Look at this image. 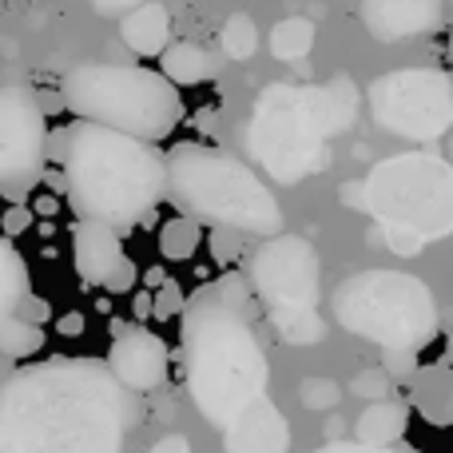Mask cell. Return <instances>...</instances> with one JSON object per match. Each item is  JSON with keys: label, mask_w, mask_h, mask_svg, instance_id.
I'll return each instance as SVG.
<instances>
[{"label": "cell", "mask_w": 453, "mask_h": 453, "mask_svg": "<svg viewBox=\"0 0 453 453\" xmlns=\"http://www.w3.org/2000/svg\"><path fill=\"white\" fill-rule=\"evenodd\" d=\"M406 430H410V402L386 398V402H370L358 414V422H354V441L386 449V446H402Z\"/></svg>", "instance_id": "e0dca14e"}, {"label": "cell", "mask_w": 453, "mask_h": 453, "mask_svg": "<svg viewBox=\"0 0 453 453\" xmlns=\"http://www.w3.org/2000/svg\"><path fill=\"white\" fill-rule=\"evenodd\" d=\"M219 48L226 60H250L258 52V28L247 12H234L219 32Z\"/></svg>", "instance_id": "cb8c5ba5"}, {"label": "cell", "mask_w": 453, "mask_h": 453, "mask_svg": "<svg viewBox=\"0 0 453 453\" xmlns=\"http://www.w3.org/2000/svg\"><path fill=\"white\" fill-rule=\"evenodd\" d=\"M183 306H188L183 290L175 287V279H167L164 287L156 290V319H172V314H183Z\"/></svg>", "instance_id": "f546056e"}, {"label": "cell", "mask_w": 453, "mask_h": 453, "mask_svg": "<svg viewBox=\"0 0 453 453\" xmlns=\"http://www.w3.org/2000/svg\"><path fill=\"white\" fill-rule=\"evenodd\" d=\"M24 295H32L28 263H24L20 250L12 247V239H4V234H0V322L12 319L16 306L24 303Z\"/></svg>", "instance_id": "ffe728a7"}, {"label": "cell", "mask_w": 453, "mask_h": 453, "mask_svg": "<svg viewBox=\"0 0 453 453\" xmlns=\"http://www.w3.org/2000/svg\"><path fill=\"white\" fill-rule=\"evenodd\" d=\"M159 72L164 80H172L175 88H191V84H207L223 72V56L207 52L203 44H191V40H175L164 56H159Z\"/></svg>", "instance_id": "d6986e66"}, {"label": "cell", "mask_w": 453, "mask_h": 453, "mask_svg": "<svg viewBox=\"0 0 453 453\" xmlns=\"http://www.w3.org/2000/svg\"><path fill=\"white\" fill-rule=\"evenodd\" d=\"M100 12H132L135 4H143V0H92Z\"/></svg>", "instance_id": "f35d334b"}, {"label": "cell", "mask_w": 453, "mask_h": 453, "mask_svg": "<svg viewBox=\"0 0 453 453\" xmlns=\"http://www.w3.org/2000/svg\"><path fill=\"white\" fill-rule=\"evenodd\" d=\"M64 175L80 223H104L111 231H132L167 199V159L156 143L84 119L68 127Z\"/></svg>", "instance_id": "3957f363"}, {"label": "cell", "mask_w": 453, "mask_h": 453, "mask_svg": "<svg viewBox=\"0 0 453 453\" xmlns=\"http://www.w3.org/2000/svg\"><path fill=\"white\" fill-rule=\"evenodd\" d=\"M226 453H290V426L271 398H258L223 430Z\"/></svg>", "instance_id": "5bb4252c"}, {"label": "cell", "mask_w": 453, "mask_h": 453, "mask_svg": "<svg viewBox=\"0 0 453 453\" xmlns=\"http://www.w3.org/2000/svg\"><path fill=\"white\" fill-rule=\"evenodd\" d=\"M298 394H303V406L306 410H334L338 398H342L338 382H330V378H306Z\"/></svg>", "instance_id": "484cf974"}, {"label": "cell", "mask_w": 453, "mask_h": 453, "mask_svg": "<svg viewBox=\"0 0 453 453\" xmlns=\"http://www.w3.org/2000/svg\"><path fill=\"white\" fill-rule=\"evenodd\" d=\"M28 226H32V207H24V203L8 207V211L0 215V234H4V239H16V234H24Z\"/></svg>", "instance_id": "4dcf8cb0"}, {"label": "cell", "mask_w": 453, "mask_h": 453, "mask_svg": "<svg viewBox=\"0 0 453 453\" xmlns=\"http://www.w3.org/2000/svg\"><path fill=\"white\" fill-rule=\"evenodd\" d=\"M44 180H48V188H52L56 196H68V175L64 172H44Z\"/></svg>", "instance_id": "60d3db41"}, {"label": "cell", "mask_w": 453, "mask_h": 453, "mask_svg": "<svg viewBox=\"0 0 453 453\" xmlns=\"http://www.w3.org/2000/svg\"><path fill=\"white\" fill-rule=\"evenodd\" d=\"M36 211H40V215H52V211H56V199H40Z\"/></svg>", "instance_id": "ee69618b"}, {"label": "cell", "mask_w": 453, "mask_h": 453, "mask_svg": "<svg viewBox=\"0 0 453 453\" xmlns=\"http://www.w3.org/2000/svg\"><path fill=\"white\" fill-rule=\"evenodd\" d=\"M382 370L390 374V382H414L422 366L414 350H382Z\"/></svg>", "instance_id": "83f0119b"}, {"label": "cell", "mask_w": 453, "mask_h": 453, "mask_svg": "<svg viewBox=\"0 0 453 453\" xmlns=\"http://www.w3.org/2000/svg\"><path fill=\"white\" fill-rule=\"evenodd\" d=\"M274 330H279V338L287 346H319L322 338H326V322H322V314H295V319H279L271 322Z\"/></svg>", "instance_id": "d4e9b609"}, {"label": "cell", "mask_w": 453, "mask_h": 453, "mask_svg": "<svg viewBox=\"0 0 453 453\" xmlns=\"http://www.w3.org/2000/svg\"><path fill=\"white\" fill-rule=\"evenodd\" d=\"M164 159L167 199L199 226L211 223L215 231L263 234V239H274L282 231L279 199L247 164L203 143H175Z\"/></svg>", "instance_id": "277c9868"}, {"label": "cell", "mask_w": 453, "mask_h": 453, "mask_svg": "<svg viewBox=\"0 0 453 453\" xmlns=\"http://www.w3.org/2000/svg\"><path fill=\"white\" fill-rule=\"evenodd\" d=\"M342 203L374 215L378 231L414 234L422 242L453 231V164L434 151H406L370 167L366 180L342 188Z\"/></svg>", "instance_id": "8992f818"}, {"label": "cell", "mask_w": 453, "mask_h": 453, "mask_svg": "<svg viewBox=\"0 0 453 453\" xmlns=\"http://www.w3.org/2000/svg\"><path fill=\"white\" fill-rule=\"evenodd\" d=\"M143 282H148V287H151V295H156V290L167 282V271H159V266H151V271L143 274Z\"/></svg>", "instance_id": "b9f144b4"}, {"label": "cell", "mask_w": 453, "mask_h": 453, "mask_svg": "<svg viewBox=\"0 0 453 453\" xmlns=\"http://www.w3.org/2000/svg\"><path fill=\"white\" fill-rule=\"evenodd\" d=\"M44 159H48L52 167H60V172H64V159H68V127H56V132H48Z\"/></svg>", "instance_id": "836d02e7"}, {"label": "cell", "mask_w": 453, "mask_h": 453, "mask_svg": "<svg viewBox=\"0 0 453 453\" xmlns=\"http://www.w3.org/2000/svg\"><path fill=\"white\" fill-rule=\"evenodd\" d=\"M314 453H422V449H414V446H386V449H378V446H362V441H330V446H322Z\"/></svg>", "instance_id": "d6a6232c"}, {"label": "cell", "mask_w": 453, "mask_h": 453, "mask_svg": "<svg viewBox=\"0 0 453 453\" xmlns=\"http://www.w3.org/2000/svg\"><path fill=\"white\" fill-rule=\"evenodd\" d=\"M446 32H449V44H446V56H449V64H453V12H449V24H446Z\"/></svg>", "instance_id": "f6af8a7d"}, {"label": "cell", "mask_w": 453, "mask_h": 453, "mask_svg": "<svg viewBox=\"0 0 453 453\" xmlns=\"http://www.w3.org/2000/svg\"><path fill=\"white\" fill-rule=\"evenodd\" d=\"M334 319L342 330L382 350H422L438 338L441 314L434 290L406 271H358L334 290Z\"/></svg>", "instance_id": "52a82bcc"}, {"label": "cell", "mask_w": 453, "mask_h": 453, "mask_svg": "<svg viewBox=\"0 0 453 453\" xmlns=\"http://www.w3.org/2000/svg\"><path fill=\"white\" fill-rule=\"evenodd\" d=\"M449 151H453V143H449Z\"/></svg>", "instance_id": "7dc6e473"}, {"label": "cell", "mask_w": 453, "mask_h": 453, "mask_svg": "<svg viewBox=\"0 0 453 453\" xmlns=\"http://www.w3.org/2000/svg\"><path fill=\"white\" fill-rule=\"evenodd\" d=\"M255 290L247 274L234 271L199 287L183 306L180 342L188 390L199 414L219 430H226L258 398H266L271 366L255 334Z\"/></svg>", "instance_id": "7a4b0ae2"}, {"label": "cell", "mask_w": 453, "mask_h": 453, "mask_svg": "<svg viewBox=\"0 0 453 453\" xmlns=\"http://www.w3.org/2000/svg\"><path fill=\"white\" fill-rule=\"evenodd\" d=\"M314 48V20L306 16H287L271 28V56L282 64H298L306 60Z\"/></svg>", "instance_id": "44dd1931"}, {"label": "cell", "mask_w": 453, "mask_h": 453, "mask_svg": "<svg viewBox=\"0 0 453 453\" xmlns=\"http://www.w3.org/2000/svg\"><path fill=\"white\" fill-rule=\"evenodd\" d=\"M135 402L108 362L52 358L0 386V430L16 453H119Z\"/></svg>", "instance_id": "6da1fadb"}, {"label": "cell", "mask_w": 453, "mask_h": 453, "mask_svg": "<svg viewBox=\"0 0 453 453\" xmlns=\"http://www.w3.org/2000/svg\"><path fill=\"white\" fill-rule=\"evenodd\" d=\"M40 350H44V326H32V322L16 319V314L0 322V354H4V358L20 362Z\"/></svg>", "instance_id": "603a6c76"}, {"label": "cell", "mask_w": 453, "mask_h": 453, "mask_svg": "<svg viewBox=\"0 0 453 453\" xmlns=\"http://www.w3.org/2000/svg\"><path fill=\"white\" fill-rule=\"evenodd\" d=\"M56 330H60V334H68V338L84 334V314H80V311H68V314H60V319H56Z\"/></svg>", "instance_id": "74e56055"}, {"label": "cell", "mask_w": 453, "mask_h": 453, "mask_svg": "<svg viewBox=\"0 0 453 453\" xmlns=\"http://www.w3.org/2000/svg\"><path fill=\"white\" fill-rule=\"evenodd\" d=\"M36 104H40V111H44V119H52L60 108H68L60 88H36Z\"/></svg>", "instance_id": "d590c367"}, {"label": "cell", "mask_w": 453, "mask_h": 453, "mask_svg": "<svg viewBox=\"0 0 453 453\" xmlns=\"http://www.w3.org/2000/svg\"><path fill=\"white\" fill-rule=\"evenodd\" d=\"M48 132L52 127L36 104V88L20 80L0 84V199H8V207L24 203L44 183Z\"/></svg>", "instance_id": "30bf717a"}, {"label": "cell", "mask_w": 453, "mask_h": 453, "mask_svg": "<svg viewBox=\"0 0 453 453\" xmlns=\"http://www.w3.org/2000/svg\"><path fill=\"white\" fill-rule=\"evenodd\" d=\"M108 370L127 394H148L167 382L172 370V354L159 334L143 326H127V322H111V350Z\"/></svg>", "instance_id": "7c38bea8"}, {"label": "cell", "mask_w": 453, "mask_h": 453, "mask_svg": "<svg viewBox=\"0 0 453 453\" xmlns=\"http://www.w3.org/2000/svg\"><path fill=\"white\" fill-rule=\"evenodd\" d=\"M135 282H140V266L132 263V258H119V266L108 274V282H104V290L108 295H127V290H135Z\"/></svg>", "instance_id": "f1b7e54d"}, {"label": "cell", "mask_w": 453, "mask_h": 453, "mask_svg": "<svg viewBox=\"0 0 453 453\" xmlns=\"http://www.w3.org/2000/svg\"><path fill=\"white\" fill-rule=\"evenodd\" d=\"M119 40L132 48L135 56H164L172 40V12L159 0H143L132 12L119 16Z\"/></svg>", "instance_id": "2e32d148"}, {"label": "cell", "mask_w": 453, "mask_h": 453, "mask_svg": "<svg viewBox=\"0 0 453 453\" xmlns=\"http://www.w3.org/2000/svg\"><path fill=\"white\" fill-rule=\"evenodd\" d=\"M12 378H16V362L0 354V386H4V382H12Z\"/></svg>", "instance_id": "7bdbcfd3"}, {"label": "cell", "mask_w": 453, "mask_h": 453, "mask_svg": "<svg viewBox=\"0 0 453 453\" xmlns=\"http://www.w3.org/2000/svg\"><path fill=\"white\" fill-rule=\"evenodd\" d=\"M0 453H16V449H12V441L4 438V430H0Z\"/></svg>", "instance_id": "bcb514c9"}, {"label": "cell", "mask_w": 453, "mask_h": 453, "mask_svg": "<svg viewBox=\"0 0 453 453\" xmlns=\"http://www.w3.org/2000/svg\"><path fill=\"white\" fill-rule=\"evenodd\" d=\"M410 406H418V414L434 426H453V370L449 362L418 370V378L410 382Z\"/></svg>", "instance_id": "ac0fdd59"}, {"label": "cell", "mask_w": 453, "mask_h": 453, "mask_svg": "<svg viewBox=\"0 0 453 453\" xmlns=\"http://www.w3.org/2000/svg\"><path fill=\"white\" fill-rule=\"evenodd\" d=\"M199 242H203V226L196 219H188V215H175V219H167L159 226V250L172 263H188L199 250Z\"/></svg>", "instance_id": "7402d4cb"}, {"label": "cell", "mask_w": 453, "mask_h": 453, "mask_svg": "<svg viewBox=\"0 0 453 453\" xmlns=\"http://www.w3.org/2000/svg\"><path fill=\"white\" fill-rule=\"evenodd\" d=\"M319 274L322 263L311 242L298 239V234H274L250 255L247 282L258 303L266 306L271 322H279L319 311Z\"/></svg>", "instance_id": "8fae6325"}, {"label": "cell", "mask_w": 453, "mask_h": 453, "mask_svg": "<svg viewBox=\"0 0 453 453\" xmlns=\"http://www.w3.org/2000/svg\"><path fill=\"white\" fill-rule=\"evenodd\" d=\"M370 116L382 132L398 140L430 143L453 127V76L438 68H398L386 72L366 92Z\"/></svg>", "instance_id": "9c48e42d"}, {"label": "cell", "mask_w": 453, "mask_h": 453, "mask_svg": "<svg viewBox=\"0 0 453 453\" xmlns=\"http://www.w3.org/2000/svg\"><path fill=\"white\" fill-rule=\"evenodd\" d=\"M16 319L32 322V326H44V322L52 319V306H48L40 295H24V303L16 306Z\"/></svg>", "instance_id": "1f68e13d"}, {"label": "cell", "mask_w": 453, "mask_h": 453, "mask_svg": "<svg viewBox=\"0 0 453 453\" xmlns=\"http://www.w3.org/2000/svg\"><path fill=\"white\" fill-rule=\"evenodd\" d=\"M326 124L319 111V88L266 84L255 100L247 127V148L266 175L279 183H298L322 172L326 156Z\"/></svg>", "instance_id": "ba28073f"}, {"label": "cell", "mask_w": 453, "mask_h": 453, "mask_svg": "<svg viewBox=\"0 0 453 453\" xmlns=\"http://www.w3.org/2000/svg\"><path fill=\"white\" fill-rule=\"evenodd\" d=\"M350 390L358 394V398L386 402V398H390V390H394V382H390V374H386L382 366H378V370H358V374H354V382H350Z\"/></svg>", "instance_id": "4316f807"}, {"label": "cell", "mask_w": 453, "mask_h": 453, "mask_svg": "<svg viewBox=\"0 0 453 453\" xmlns=\"http://www.w3.org/2000/svg\"><path fill=\"white\" fill-rule=\"evenodd\" d=\"M119 258H124L119 231H111V226H104V223L72 226V263H76V274L88 287H104L108 274L119 266Z\"/></svg>", "instance_id": "9a60e30c"}, {"label": "cell", "mask_w": 453, "mask_h": 453, "mask_svg": "<svg viewBox=\"0 0 453 453\" xmlns=\"http://www.w3.org/2000/svg\"><path fill=\"white\" fill-rule=\"evenodd\" d=\"M211 255L215 263H231L239 255V234L234 231H211Z\"/></svg>", "instance_id": "e575fe53"}, {"label": "cell", "mask_w": 453, "mask_h": 453, "mask_svg": "<svg viewBox=\"0 0 453 453\" xmlns=\"http://www.w3.org/2000/svg\"><path fill=\"white\" fill-rule=\"evenodd\" d=\"M68 111L84 124L111 127L119 135L156 143L180 127L183 100L180 88L164 72L140 64H80L60 84Z\"/></svg>", "instance_id": "5b68a950"}, {"label": "cell", "mask_w": 453, "mask_h": 453, "mask_svg": "<svg viewBox=\"0 0 453 453\" xmlns=\"http://www.w3.org/2000/svg\"><path fill=\"white\" fill-rule=\"evenodd\" d=\"M148 453H191V441L183 438V434H167V438H159Z\"/></svg>", "instance_id": "8d00e7d4"}, {"label": "cell", "mask_w": 453, "mask_h": 453, "mask_svg": "<svg viewBox=\"0 0 453 453\" xmlns=\"http://www.w3.org/2000/svg\"><path fill=\"white\" fill-rule=\"evenodd\" d=\"M135 314H140V319H151V314H156V295H151V290H140V295H135Z\"/></svg>", "instance_id": "ab89813d"}, {"label": "cell", "mask_w": 453, "mask_h": 453, "mask_svg": "<svg viewBox=\"0 0 453 453\" xmlns=\"http://www.w3.org/2000/svg\"><path fill=\"white\" fill-rule=\"evenodd\" d=\"M453 0H362V24L374 40L398 44L446 28Z\"/></svg>", "instance_id": "4fadbf2b"}]
</instances>
